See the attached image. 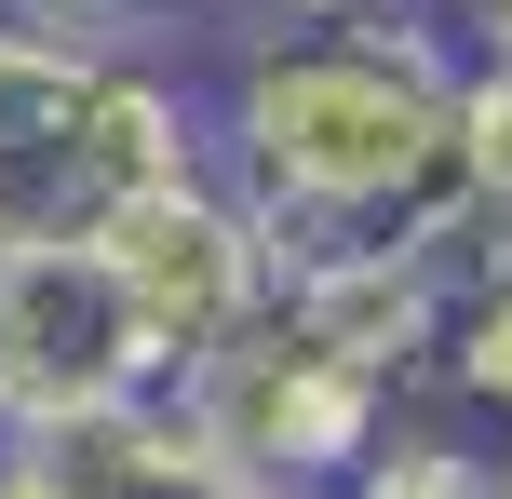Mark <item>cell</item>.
I'll list each match as a JSON object with an SVG mask.
<instances>
[{"mask_svg": "<svg viewBox=\"0 0 512 499\" xmlns=\"http://www.w3.org/2000/svg\"><path fill=\"white\" fill-rule=\"evenodd\" d=\"M203 162L256 203L270 257L445 243L459 230V54L418 0L270 27L216 81Z\"/></svg>", "mask_w": 512, "mask_h": 499, "instance_id": "1", "label": "cell"}, {"mask_svg": "<svg viewBox=\"0 0 512 499\" xmlns=\"http://www.w3.org/2000/svg\"><path fill=\"white\" fill-rule=\"evenodd\" d=\"M203 176V108L108 41L0 14V257L14 243H108L135 203Z\"/></svg>", "mask_w": 512, "mask_h": 499, "instance_id": "2", "label": "cell"}, {"mask_svg": "<svg viewBox=\"0 0 512 499\" xmlns=\"http://www.w3.org/2000/svg\"><path fill=\"white\" fill-rule=\"evenodd\" d=\"M176 405L243 459L256 486H283V499H337V486H351V459L405 419V392H391V378L310 351L283 311H256L230 351H203V365L176 378Z\"/></svg>", "mask_w": 512, "mask_h": 499, "instance_id": "3", "label": "cell"}, {"mask_svg": "<svg viewBox=\"0 0 512 499\" xmlns=\"http://www.w3.org/2000/svg\"><path fill=\"white\" fill-rule=\"evenodd\" d=\"M162 392L149 311L108 243H14L0 257V432H54Z\"/></svg>", "mask_w": 512, "mask_h": 499, "instance_id": "4", "label": "cell"}, {"mask_svg": "<svg viewBox=\"0 0 512 499\" xmlns=\"http://www.w3.org/2000/svg\"><path fill=\"white\" fill-rule=\"evenodd\" d=\"M108 257H122L135 311H149V351H162V392H176L203 351H230L256 311H270V230H256V203L230 176H189L162 189V203H135L122 230H108Z\"/></svg>", "mask_w": 512, "mask_h": 499, "instance_id": "5", "label": "cell"}, {"mask_svg": "<svg viewBox=\"0 0 512 499\" xmlns=\"http://www.w3.org/2000/svg\"><path fill=\"white\" fill-rule=\"evenodd\" d=\"M0 446L27 459L41 499H270L176 392L95 405V419H54V432H0Z\"/></svg>", "mask_w": 512, "mask_h": 499, "instance_id": "6", "label": "cell"}, {"mask_svg": "<svg viewBox=\"0 0 512 499\" xmlns=\"http://www.w3.org/2000/svg\"><path fill=\"white\" fill-rule=\"evenodd\" d=\"M459 216L512 243V54H459Z\"/></svg>", "mask_w": 512, "mask_h": 499, "instance_id": "7", "label": "cell"}, {"mask_svg": "<svg viewBox=\"0 0 512 499\" xmlns=\"http://www.w3.org/2000/svg\"><path fill=\"white\" fill-rule=\"evenodd\" d=\"M0 499H41V486H27V459H14V446H0Z\"/></svg>", "mask_w": 512, "mask_h": 499, "instance_id": "8", "label": "cell"}, {"mask_svg": "<svg viewBox=\"0 0 512 499\" xmlns=\"http://www.w3.org/2000/svg\"><path fill=\"white\" fill-rule=\"evenodd\" d=\"M472 499H512V473H499V459H486V486H472Z\"/></svg>", "mask_w": 512, "mask_h": 499, "instance_id": "9", "label": "cell"}, {"mask_svg": "<svg viewBox=\"0 0 512 499\" xmlns=\"http://www.w3.org/2000/svg\"><path fill=\"white\" fill-rule=\"evenodd\" d=\"M499 473H512V459H499Z\"/></svg>", "mask_w": 512, "mask_h": 499, "instance_id": "10", "label": "cell"}, {"mask_svg": "<svg viewBox=\"0 0 512 499\" xmlns=\"http://www.w3.org/2000/svg\"><path fill=\"white\" fill-rule=\"evenodd\" d=\"M270 499H283V486H270Z\"/></svg>", "mask_w": 512, "mask_h": 499, "instance_id": "11", "label": "cell"}]
</instances>
